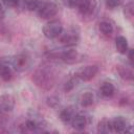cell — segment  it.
I'll return each mask as SVG.
<instances>
[{"label":"cell","mask_w":134,"mask_h":134,"mask_svg":"<svg viewBox=\"0 0 134 134\" xmlns=\"http://www.w3.org/2000/svg\"><path fill=\"white\" fill-rule=\"evenodd\" d=\"M98 29L104 36H107V37H109L113 34V25L109 21H106V20L102 21L98 24Z\"/></svg>","instance_id":"17"},{"label":"cell","mask_w":134,"mask_h":134,"mask_svg":"<svg viewBox=\"0 0 134 134\" xmlns=\"http://www.w3.org/2000/svg\"><path fill=\"white\" fill-rule=\"evenodd\" d=\"M97 131L99 133H108L110 132V127H109V120L108 119H103L98 122L97 126Z\"/></svg>","instance_id":"20"},{"label":"cell","mask_w":134,"mask_h":134,"mask_svg":"<svg viewBox=\"0 0 134 134\" xmlns=\"http://www.w3.org/2000/svg\"><path fill=\"white\" fill-rule=\"evenodd\" d=\"M80 103L85 108L92 106L93 103H94V96H93V94L91 92H85L84 94H82V96L80 98Z\"/></svg>","instance_id":"18"},{"label":"cell","mask_w":134,"mask_h":134,"mask_svg":"<svg viewBox=\"0 0 134 134\" xmlns=\"http://www.w3.org/2000/svg\"><path fill=\"white\" fill-rule=\"evenodd\" d=\"M89 122H90V116L83 112L76 113L71 120V125H72L73 129H75L77 131L84 130L89 125Z\"/></svg>","instance_id":"10"},{"label":"cell","mask_w":134,"mask_h":134,"mask_svg":"<svg viewBox=\"0 0 134 134\" xmlns=\"http://www.w3.org/2000/svg\"><path fill=\"white\" fill-rule=\"evenodd\" d=\"M55 80H57L55 72L53 71L52 68H50L47 65L40 66L38 69H36L34 75H32L34 83L38 87H40L41 89H44V90L51 89L55 84Z\"/></svg>","instance_id":"1"},{"label":"cell","mask_w":134,"mask_h":134,"mask_svg":"<svg viewBox=\"0 0 134 134\" xmlns=\"http://www.w3.org/2000/svg\"><path fill=\"white\" fill-rule=\"evenodd\" d=\"M124 14H125V17H127L128 19H131L133 17V3L130 2L128 3L125 8H124Z\"/></svg>","instance_id":"21"},{"label":"cell","mask_w":134,"mask_h":134,"mask_svg":"<svg viewBox=\"0 0 134 134\" xmlns=\"http://www.w3.org/2000/svg\"><path fill=\"white\" fill-rule=\"evenodd\" d=\"M73 87H74V81H73V80H70V81H68V82L66 83V85H65V90H66V91H69V90H71Z\"/></svg>","instance_id":"25"},{"label":"cell","mask_w":134,"mask_h":134,"mask_svg":"<svg viewBox=\"0 0 134 134\" xmlns=\"http://www.w3.org/2000/svg\"><path fill=\"white\" fill-rule=\"evenodd\" d=\"M0 77L8 82L13 77V67L10 65V61L4 58H0Z\"/></svg>","instance_id":"12"},{"label":"cell","mask_w":134,"mask_h":134,"mask_svg":"<svg viewBox=\"0 0 134 134\" xmlns=\"http://www.w3.org/2000/svg\"><path fill=\"white\" fill-rule=\"evenodd\" d=\"M99 92L100 94L106 97V98H109V97H112L115 93V87L112 83L110 82H104L100 87H99Z\"/></svg>","instance_id":"14"},{"label":"cell","mask_w":134,"mask_h":134,"mask_svg":"<svg viewBox=\"0 0 134 134\" xmlns=\"http://www.w3.org/2000/svg\"><path fill=\"white\" fill-rule=\"evenodd\" d=\"M109 127H110V132H115V133H126L129 132L131 125L122 116H117L114 117L113 119L109 120Z\"/></svg>","instance_id":"5"},{"label":"cell","mask_w":134,"mask_h":134,"mask_svg":"<svg viewBox=\"0 0 134 134\" xmlns=\"http://www.w3.org/2000/svg\"><path fill=\"white\" fill-rule=\"evenodd\" d=\"M4 16H5V9L3 8V5H2V3L0 2V20L3 19Z\"/></svg>","instance_id":"26"},{"label":"cell","mask_w":134,"mask_h":134,"mask_svg":"<svg viewBox=\"0 0 134 134\" xmlns=\"http://www.w3.org/2000/svg\"><path fill=\"white\" fill-rule=\"evenodd\" d=\"M120 4V0H106V6L110 9L117 7Z\"/></svg>","instance_id":"22"},{"label":"cell","mask_w":134,"mask_h":134,"mask_svg":"<svg viewBox=\"0 0 134 134\" xmlns=\"http://www.w3.org/2000/svg\"><path fill=\"white\" fill-rule=\"evenodd\" d=\"M41 0H24V5L25 8L30 10V12H37L39 5H40Z\"/></svg>","instance_id":"19"},{"label":"cell","mask_w":134,"mask_h":134,"mask_svg":"<svg viewBox=\"0 0 134 134\" xmlns=\"http://www.w3.org/2000/svg\"><path fill=\"white\" fill-rule=\"evenodd\" d=\"M115 47H116V50L119 53L126 54L128 52V41H127V39L122 36H118L115 39Z\"/></svg>","instance_id":"15"},{"label":"cell","mask_w":134,"mask_h":134,"mask_svg":"<svg viewBox=\"0 0 134 134\" xmlns=\"http://www.w3.org/2000/svg\"><path fill=\"white\" fill-rule=\"evenodd\" d=\"M80 40V35L75 29H69L59 36V42L64 46H74Z\"/></svg>","instance_id":"7"},{"label":"cell","mask_w":134,"mask_h":134,"mask_svg":"<svg viewBox=\"0 0 134 134\" xmlns=\"http://www.w3.org/2000/svg\"><path fill=\"white\" fill-rule=\"evenodd\" d=\"M15 97L12 94H3L0 96V114H8L14 110Z\"/></svg>","instance_id":"8"},{"label":"cell","mask_w":134,"mask_h":134,"mask_svg":"<svg viewBox=\"0 0 134 134\" xmlns=\"http://www.w3.org/2000/svg\"><path fill=\"white\" fill-rule=\"evenodd\" d=\"M50 57H54L57 59H60L61 61H63L66 64H74L79 61V58H80L77 51L74 49L65 50L61 53H54V54H51Z\"/></svg>","instance_id":"9"},{"label":"cell","mask_w":134,"mask_h":134,"mask_svg":"<svg viewBox=\"0 0 134 134\" xmlns=\"http://www.w3.org/2000/svg\"><path fill=\"white\" fill-rule=\"evenodd\" d=\"M79 1H80V0H64L65 4L68 5V6H70V7H74V6H76L77 3H79Z\"/></svg>","instance_id":"24"},{"label":"cell","mask_w":134,"mask_h":134,"mask_svg":"<svg viewBox=\"0 0 134 134\" xmlns=\"http://www.w3.org/2000/svg\"><path fill=\"white\" fill-rule=\"evenodd\" d=\"M97 72H98V67L96 65H88L82 68L77 72V77L84 82H89L97 74Z\"/></svg>","instance_id":"11"},{"label":"cell","mask_w":134,"mask_h":134,"mask_svg":"<svg viewBox=\"0 0 134 134\" xmlns=\"http://www.w3.org/2000/svg\"><path fill=\"white\" fill-rule=\"evenodd\" d=\"M117 71L119 73V76L124 79L125 81H132L133 80V70L131 67L127 66H117Z\"/></svg>","instance_id":"16"},{"label":"cell","mask_w":134,"mask_h":134,"mask_svg":"<svg viewBox=\"0 0 134 134\" xmlns=\"http://www.w3.org/2000/svg\"><path fill=\"white\" fill-rule=\"evenodd\" d=\"M9 61H10V65L13 67V69L16 71H19V72L27 70L31 66V62H32L30 55L27 53H24V52L14 55Z\"/></svg>","instance_id":"3"},{"label":"cell","mask_w":134,"mask_h":134,"mask_svg":"<svg viewBox=\"0 0 134 134\" xmlns=\"http://www.w3.org/2000/svg\"><path fill=\"white\" fill-rule=\"evenodd\" d=\"M76 6L82 17L91 18L96 10V0H80Z\"/></svg>","instance_id":"6"},{"label":"cell","mask_w":134,"mask_h":134,"mask_svg":"<svg viewBox=\"0 0 134 134\" xmlns=\"http://www.w3.org/2000/svg\"><path fill=\"white\" fill-rule=\"evenodd\" d=\"M59 7L55 2L50 0H41L37 9V14L42 19H50L58 14Z\"/></svg>","instance_id":"2"},{"label":"cell","mask_w":134,"mask_h":134,"mask_svg":"<svg viewBox=\"0 0 134 134\" xmlns=\"http://www.w3.org/2000/svg\"><path fill=\"white\" fill-rule=\"evenodd\" d=\"M43 34L47 39L58 38L63 31V25L59 20H51L43 26Z\"/></svg>","instance_id":"4"},{"label":"cell","mask_w":134,"mask_h":134,"mask_svg":"<svg viewBox=\"0 0 134 134\" xmlns=\"http://www.w3.org/2000/svg\"><path fill=\"white\" fill-rule=\"evenodd\" d=\"M129 60H130V63L133 64V50L132 49L129 50Z\"/></svg>","instance_id":"27"},{"label":"cell","mask_w":134,"mask_h":134,"mask_svg":"<svg viewBox=\"0 0 134 134\" xmlns=\"http://www.w3.org/2000/svg\"><path fill=\"white\" fill-rule=\"evenodd\" d=\"M75 115V111H74V107L72 106H68L64 109L61 110L60 112V119L64 122V124H67V122H70L73 118V116Z\"/></svg>","instance_id":"13"},{"label":"cell","mask_w":134,"mask_h":134,"mask_svg":"<svg viewBox=\"0 0 134 134\" xmlns=\"http://www.w3.org/2000/svg\"><path fill=\"white\" fill-rule=\"evenodd\" d=\"M20 0H2L3 4L7 7H16L19 4Z\"/></svg>","instance_id":"23"}]
</instances>
